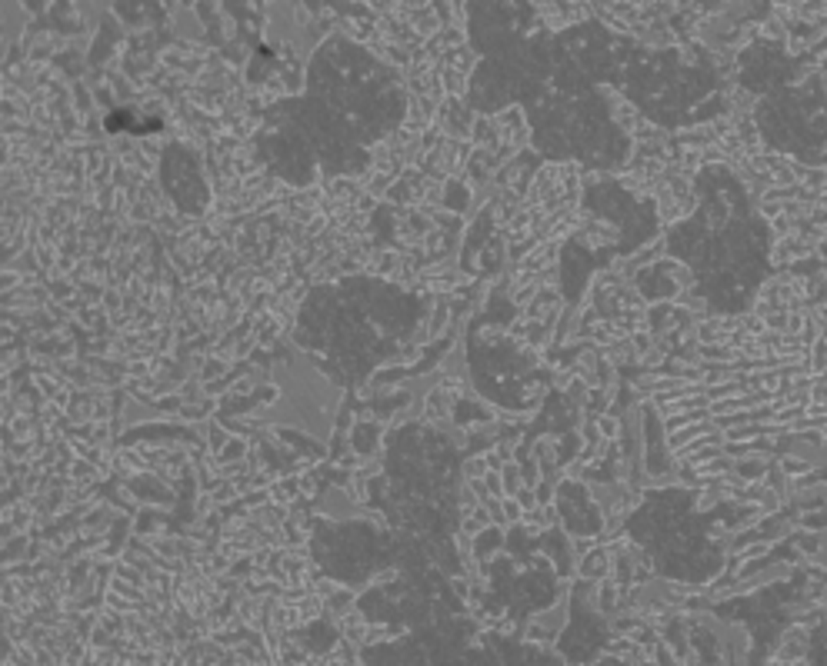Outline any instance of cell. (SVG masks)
<instances>
[{"instance_id":"1","label":"cell","mask_w":827,"mask_h":666,"mask_svg":"<svg viewBox=\"0 0 827 666\" xmlns=\"http://www.w3.org/2000/svg\"><path fill=\"white\" fill-rule=\"evenodd\" d=\"M797 527L804 533H827V510H804V513H797Z\"/></svg>"},{"instance_id":"2","label":"cell","mask_w":827,"mask_h":666,"mask_svg":"<svg viewBox=\"0 0 827 666\" xmlns=\"http://www.w3.org/2000/svg\"><path fill=\"white\" fill-rule=\"evenodd\" d=\"M777 466H781V470H784L790 480H801V477H807V473L814 470L811 463H804L801 456H790V453H788V456H781V460H777Z\"/></svg>"},{"instance_id":"3","label":"cell","mask_w":827,"mask_h":666,"mask_svg":"<svg viewBox=\"0 0 827 666\" xmlns=\"http://www.w3.org/2000/svg\"><path fill=\"white\" fill-rule=\"evenodd\" d=\"M807 360H811V377H817V373H824L827 370V340L821 337L811 347V353H807Z\"/></svg>"}]
</instances>
